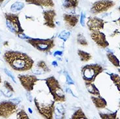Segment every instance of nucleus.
I'll return each instance as SVG.
<instances>
[{
  "label": "nucleus",
  "instance_id": "c85d7f7f",
  "mask_svg": "<svg viewBox=\"0 0 120 119\" xmlns=\"http://www.w3.org/2000/svg\"><path fill=\"white\" fill-rule=\"evenodd\" d=\"M85 19H86V15L84 12L81 13V17H80V24L82 26L84 27L85 26Z\"/></svg>",
  "mask_w": 120,
  "mask_h": 119
},
{
  "label": "nucleus",
  "instance_id": "cd10ccee",
  "mask_svg": "<svg viewBox=\"0 0 120 119\" xmlns=\"http://www.w3.org/2000/svg\"><path fill=\"white\" fill-rule=\"evenodd\" d=\"M70 32L69 31H63L61 33H60L59 35V38L60 39H62L63 41H67V39H69V37L70 36Z\"/></svg>",
  "mask_w": 120,
  "mask_h": 119
},
{
  "label": "nucleus",
  "instance_id": "4c0bfd02",
  "mask_svg": "<svg viewBox=\"0 0 120 119\" xmlns=\"http://www.w3.org/2000/svg\"><path fill=\"white\" fill-rule=\"evenodd\" d=\"M1 76H0V83H1Z\"/></svg>",
  "mask_w": 120,
  "mask_h": 119
},
{
  "label": "nucleus",
  "instance_id": "6ab92c4d",
  "mask_svg": "<svg viewBox=\"0 0 120 119\" xmlns=\"http://www.w3.org/2000/svg\"><path fill=\"white\" fill-rule=\"evenodd\" d=\"M85 86L89 93L95 96H100V92L97 87L91 82H86L85 81Z\"/></svg>",
  "mask_w": 120,
  "mask_h": 119
},
{
  "label": "nucleus",
  "instance_id": "6e6552de",
  "mask_svg": "<svg viewBox=\"0 0 120 119\" xmlns=\"http://www.w3.org/2000/svg\"><path fill=\"white\" fill-rule=\"evenodd\" d=\"M18 107L13 101H3L0 102V117H3L5 119L9 118L17 111Z\"/></svg>",
  "mask_w": 120,
  "mask_h": 119
},
{
  "label": "nucleus",
  "instance_id": "39448f33",
  "mask_svg": "<svg viewBox=\"0 0 120 119\" xmlns=\"http://www.w3.org/2000/svg\"><path fill=\"white\" fill-rule=\"evenodd\" d=\"M103 71L101 66L97 64H90L82 66L81 69L82 78L84 81L93 83L97 76Z\"/></svg>",
  "mask_w": 120,
  "mask_h": 119
},
{
  "label": "nucleus",
  "instance_id": "5701e85b",
  "mask_svg": "<svg viewBox=\"0 0 120 119\" xmlns=\"http://www.w3.org/2000/svg\"><path fill=\"white\" fill-rule=\"evenodd\" d=\"M25 6L24 3L22 2H15L13 3L11 7V11L13 12H18L20 11H21Z\"/></svg>",
  "mask_w": 120,
  "mask_h": 119
},
{
  "label": "nucleus",
  "instance_id": "aec40b11",
  "mask_svg": "<svg viewBox=\"0 0 120 119\" xmlns=\"http://www.w3.org/2000/svg\"><path fill=\"white\" fill-rule=\"evenodd\" d=\"M77 54L82 62H88L92 58L91 54L82 50H78Z\"/></svg>",
  "mask_w": 120,
  "mask_h": 119
},
{
  "label": "nucleus",
  "instance_id": "9d476101",
  "mask_svg": "<svg viewBox=\"0 0 120 119\" xmlns=\"http://www.w3.org/2000/svg\"><path fill=\"white\" fill-rule=\"evenodd\" d=\"M43 18H44V25L49 27L50 29H54L56 27V12L54 9H49L46 10L42 12Z\"/></svg>",
  "mask_w": 120,
  "mask_h": 119
},
{
  "label": "nucleus",
  "instance_id": "473e14b6",
  "mask_svg": "<svg viewBox=\"0 0 120 119\" xmlns=\"http://www.w3.org/2000/svg\"><path fill=\"white\" fill-rule=\"evenodd\" d=\"M11 101H13V102L15 103L16 104H19V103L20 102V100H18V98H16V99H13V100H11Z\"/></svg>",
  "mask_w": 120,
  "mask_h": 119
},
{
  "label": "nucleus",
  "instance_id": "1a4fd4ad",
  "mask_svg": "<svg viewBox=\"0 0 120 119\" xmlns=\"http://www.w3.org/2000/svg\"><path fill=\"white\" fill-rule=\"evenodd\" d=\"M18 78L24 89L30 92L33 90L34 86L39 81L35 75H18Z\"/></svg>",
  "mask_w": 120,
  "mask_h": 119
},
{
  "label": "nucleus",
  "instance_id": "c9c22d12",
  "mask_svg": "<svg viewBox=\"0 0 120 119\" xmlns=\"http://www.w3.org/2000/svg\"><path fill=\"white\" fill-rule=\"evenodd\" d=\"M4 1H5V0H0V5L3 3V2Z\"/></svg>",
  "mask_w": 120,
  "mask_h": 119
},
{
  "label": "nucleus",
  "instance_id": "ea45409f",
  "mask_svg": "<svg viewBox=\"0 0 120 119\" xmlns=\"http://www.w3.org/2000/svg\"></svg>",
  "mask_w": 120,
  "mask_h": 119
},
{
  "label": "nucleus",
  "instance_id": "bb28decb",
  "mask_svg": "<svg viewBox=\"0 0 120 119\" xmlns=\"http://www.w3.org/2000/svg\"><path fill=\"white\" fill-rule=\"evenodd\" d=\"M17 119H29V116H27V113H26V111L24 109H21L19 112L17 113L16 115Z\"/></svg>",
  "mask_w": 120,
  "mask_h": 119
},
{
  "label": "nucleus",
  "instance_id": "393cba45",
  "mask_svg": "<svg viewBox=\"0 0 120 119\" xmlns=\"http://www.w3.org/2000/svg\"><path fill=\"white\" fill-rule=\"evenodd\" d=\"M110 78L113 81L114 85L116 86L117 89L120 92V77L117 74H110Z\"/></svg>",
  "mask_w": 120,
  "mask_h": 119
},
{
  "label": "nucleus",
  "instance_id": "4be33fe9",
  "mask_svg": "<svg viewBox=\"0 0 120 119\" xmlns=\"http://www.w3.org/2000/svg\"><path fill=\"white\" fill-rule=\"evenodd\" d=\"M76 42L79 45H81L83 46H86L88 45L87 40L86 39V37L84 36V35L82 33H78L76 36Z\"/></svg>",
  "mask_w": 120,
  "mask_h": 119
},
{
  "label": "nucleus",
  "instance_id": "f8f14e48",
  "mask_svg": "<svg viewBox=\"0 0 120 119\" xmlns=\"http://www.w3.org/2000/svg\"><path fill=\"white\" fill-rule=\"evenodd\" d=\"M86 25L90 31H99L104 28L105 21L97 17H89Z\"/></svg>",
  "mask_w": 120,
  "mask_h": 119
},
{
  "label": "nucleus",
  "instance_id": "dca6fc26",
  "mask_svg": "<svg viewBox=\"0 0 120 119\" xmlns=\"http://www.w3.org/2000/svg\"><path fill=\"white\" fill-rule=\"evenodd\" d=\"M0 91L5 97H11L12 96V93L15 92V90L9 82L5 81L3 82V88L0 89Z\"/></svg>",
  "mask_w": 120,
  "mask_h": 119
},
{
  "label": "nucleus",
  "instance_id": "f257e3e1",
  "mask_svg": "<svg viewBox=\"0 0 120 119\" xmlns=\"http://www.w3.org/2000/svg\"><path fill=\"white\" fill-rule=\"evenodd\" d=\"M3 59L14 70L26 72L31 70L34 61L27 54L18 51H7L3 54Z\"/></svg>",
  "mask_w": 120,
  "mask_h": 119
},
{
  "label": "nucleus",
  "instance_id": "f03ea898",
  "mask_svg": "<svg viewBox=\"0 0 120 119\" xmlns=\"http://www.w3.org/2000/svg\"><path fill=\"white\" fill-rule=\"evenodd\" d=\"M45 82L55 102L62 103L66 101L64 91L56 77L53 76H50L45 79Z\"/></svg>",
  "mask_w": 120,
  "mask_h": 119
},
{
  "label": "nucleus",
  "instance_id": "2eb2a0df",
  "mask_svg": "<svg viewBox=\"0 0 120 119\" xmlns=\"http://www.w3.org/2000/svg\"><path fill=\"white\" fill-rule=\"evenodd\" d=\"M25 1L27 4L34 5L41 8H53L55 6L53 0H25Z\"/></svg>",
  "mask_w": 120,
  "mask_h": 119
},
{
  "label": "nucleus",
  "instance_id": "ddd939ff",
  "mask_svg": "<svg viewBox=\"0 0 120 119\" xmlns=\"http://www.w3.org/2000/svg\"><path fill=\"white\" fill-rule=\"evenodd\" d=\"M79 18H80V15L74 13L72 14L65 13L63 14V19L65 24L66 25L67 27L71 29L75 27L78 24Z\"/></svg>",
  "mask_w": 120,
  "mask_h": 119
},
{
  "label": "nucleus",
  "instance_id": "20e7f679",
  "mask_svg": "<svg viewBox=\"0 0 120 119\" xmlns=\"http://www.w3.org/2000/svg\"><path fill=\"white\" fill-rule=\"evenodd\" d=\"M34 104L38 113L46 119H52L54 118V114L55 113V101H50L48 103H44L38 100L37 98H34Z\"/></svg>",
  "mask_w": 120,
  "mask_h": 119
},
{
  "label": "nucleus",
  "instance_id": "423d86ee",
  "mask_svg": "<svg viewBox=\"0 0 120 119\" xmlns=\"http://www.w3.org/2000/svg\"><path fill=\"white\" fill-rule=\"evenodd\" d=\"M5 18L6 20L7 27L11 32L18 36L24 33V31L21 26L18 14L5 13Z\"/></svg>",
  "mask_w": 120,
  "mask_h": 119
},
{
  "label": "nucleus",
  "instance_id": "4468645a",
  "mask_svg": "<svg viewBox=\"0 0 120 119\" xmlns=\"http://www.w3.org/2000/svg\"><path fill=\"white\" fill-rule=\"evenodd\" d=\"M32 72L35 75H42L48 73L51 71L50 69H49L46 63L44 61H39L37 62L36 65L31 69Z\"/></svg>",
  "mask_w": 120,
  "mask_h": 119
},
{
  "label": "nucleus",
  "instance_id": "f3484780",
  "mask_svg": "<svg viewBox=\"0 0 120 119\" xmlns=\"http://www.w3.org/2000/svg\"><path fill=\"white\" fill-rule=\"evenodd\" d=\"M91 99L93 101V104L95 105V106L98 109H103V108H105L107 105L106 101L101 96H91Z\"/></svg>",
  "mask_w": 120,
  "mask_h": 119
},
{
  "label": "nucleus",
  "instance_id": "7c9ffc66",
  "mask_svg": "<svg viewBox=\"0 0 120 119\" xmlns=\"http://www.w3.org/2000/svg\"><path fill=\"white\" fill-rule=\"evenodd\" d=\"M4 71H5V74H6L7 75V76H8L9 77H10L11 78V79H12V80H13V81H14L15 83H16V81H15V77H14V76H12V74H11V72H10L9 70H7L6 69H4Z\"/></svg>",
  "mask_w": 120,
  "mask_h": 119
},
{
  "label": "nucleus",
  "instance_id": "e433bc0d",
  "mask_svg": "<svg viewBox=\"0 0 120 119\" xmlns=\"http://www.w3.org/2000/svg\"><path fill=\"white\" fill-rule=\"evenodd\" d=\"M28 110H29L30 111V113H32V111H31V109L30 108H29V109H28Z\"/></svg>",
  "mask_w": 120,
  "mask_h": 119
},
{
  "label": "nucleus",
  "instance_id": "58836bf2",
  "mask_svg": "<svg viewBox=\"0 0 120 119\" xmlns=\"http://www.w3.org/2000/svg\"><path fill=\"white\" fill-rule=\"evenodd\" d=\"M119 72H120V70H119Z\"/></svg>",
  "mask_w": 120,
  "mask_h": 119
},
{
  "label": "nucleus",
  "instance_id": "2f4dec72",
  "mask_svg": "<svg viewBox=\"0 0 120 119\" xmlns=\"http://www.w3.org/2000/svg\"><path fill=\"white\" fill-rule=\"evenodd\" d=\"M63 55V52L62 51H56L55 53H54V56H57V55Z\"/></svg>",
  "mask_w": 120,
  "mask_h": 119
},
{
  "label": "nucleus",
  "instance_id": "72a5a7b5",
  "mask_svg": "<svg viewBox=\"0 0 120 119\" xmlns=\"http://www.w3.org/2000/svg\"><path fill=\"white\" fill-rule=\"evenodd\" d=\"M52 65L54 66H57V63L56 61H54V62H52Z\"/></svg>",
  "mask_w": 120,
  "mask_h": 119
},
{
  "label": "nucleus",
  "instance_id": "a211bd4d",
  "mask_svg": "<svg viewBox=\"0 0 120 119\" xmlns=\"http://www.w3.org/2000/svg\"><path fill=\"white\" fill-rule=\"evenodd\" d=\"M79 0H65L63 3V7L65 9L75 10L78 7Z\"/></svg>",
  "mask_w": 120,
  "mask_h": 119
},
{
  "label": "nucleus",
  "instance_id": "0eeeda50",
  "mask_svg": "<svg viewBox=\"0 0 120 119\" xmlns=\"http://www.w3.org/2000/svg\"><path fill=\"white\" fill-rule=\"evenodd\" d=\"M115 5V3L112 0H99L93 3L90 12L93 14H99L106 12Z\"/></svg>",
  "mask_w": 120,
  "mask_h": 119
},
{
  "label": "nucleus",
  "instance_id": "a878e982",
  "mask_svg": "<svg viewBox=\"0 0 120 119\" xmlns=\"http://www.w3.org/2000/svg\"><path fill=\"white\" fill-rule=\"evenodd\" d=\"M99 115L102 119H115L117 118V111L114 112V113H110V114L99 113Z\"/></svg>",
  "mask_w": 120,
  "mask_h": 119
},
{
  "label": "nucleus",
  "instance_id": "c756f323",
  "mask_svg": "<svg viewBox=\"0 0 120 119\" xmlns=\"http://www.w3.org/2000/svg\"><path fill=\"white\" fill-rule=\"evenodd\" d=\"M66 79H67V83L68 84V85H74L75 83H74V81L72 79V78L69 76V74H67L66 75Z\"/></svg>",
  "mask_w": 120,
  "mask_h": 119
},
{
  "label": "nucleus",
  "instance_id": "f704fd0d",
  "mask_svg": "<svg viewBox=\"0 0 120 119\" xmlns=\"http://www.w3.org/2000/svg\"><path fill=\"white\" fill-rule=\"evenodd\" d=\"M119 11H120V7H119ZM117 22H118V23H119V24H120V18H119L118 20H117Z\"/></svg>",
  "mask_w": 120,
  "mask_h": 119
},
{
  "label": "nucleus",
  "instance_id": "412c9836",
  "mask_svg": "<svg viewBox=\"0 0 120 119\" xmlns=\"http://www.w3.org/2000/svg\"><path fill=\"white\" fill-rule=\"evenodd\" d=\"M71 119H87V117L86 116L85 113L81 108H79L72 115L71 117Z\"/></svg>",
  "mask_w": 120,
  "mask_h": 119
},
{
  "label": "nucleus",
  "instance_id": "9b49d317",
  "mask_svg": "<svg viewBox=\"0 0 120 119\" xmlns=\"http://www.w3.org/2000/svg\"><path fill=\"white\" fill-rule=\"evenodd\" d=\"M91 37L97 46L102 48L108 46V41L106 39V35L100 31H93L91 33Z\"/></svg>",
  "mask_w": 120,
  "mask_h": 119
},
{
  "label": "nucleus",
  "instance_id": "7ed1b4c3",
  "mask_svg": "<svg viewBox=\"0 0 120 119\" xmlns=\"http://www.w3.org/2000/svg\"><path fill=\"white\" fill-rule=\"evenodd\" d=\"M26 42L35 48L37 50L44 53L50 52L56 46L54 36L46 39L29 38L27 39Z\"/></svg>",
  "mask_w": 120,
  "mask_h": 119
},
{
  "label": "nucleus",
  "instance_id": "b1692460",
  "mask_svg": "<svg viewBox=\"0 0 120 119\" xmlns=\"http://www.w3.org/2000/svg\"><path fill=\"white\" fill-rule=\"evenodd\" d=\"M107 57H108V60L110 61V63H112L114 66H116V67H120V61L114 55H113L112 54H107Z\"/></svg>",
  "mask_w": 120,
  "mask_h": 119
}]
</instances>
